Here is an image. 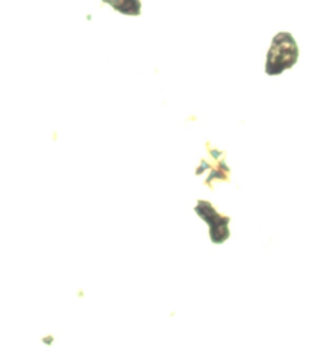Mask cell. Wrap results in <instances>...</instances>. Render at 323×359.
I'll return each mask as SVG.
<instances>
[{"label": "cell", "instance_id": "cell-3", "mask_svg": "<svg viewBox=\"0 0 323 359\" xmlns=\"http://www.w3.org/2000/svg\"><path fill=\"white\" fill-rule=\"evenodd\" d=\"M105 3L114 6L117 11L126 15H139L140 14V3L137 0H106Z\"/></svg>", "mask_w": 323, "mask_h": 359}, {"label": "cell", "instance_id": "cell-2", "mask_svg": "<svg viewBox=\"0 0 323 359\" xmlns=\"http://www.w3.org/2000/svg\"><path fill=\"white\" fill-rule=\"evenodd\" d=\"M196 212L204 221L209 223L212 242L223 243L229 238L230 236V232L228 229V223L230 221L229 217L220 216L218 212L215 211L211 203L205 201H199Z\"/></svg>", "mask_w": 323, "mask_h": 359}, {"label": "cell", "instance_id": "cell-1", "mask_svg": "<svg viewBox=\"0 0 323 359\" xmlns=\"http://www.w3.org/2000/svg\"><path fill=\"white\" fill-rule=\"evenodd\" d=\"M298 46L292 34L286 32L278 33L268 52L265 72L269 76H277L286 69H292L298 61Z\"/></svg>", "mask_w": 323, "mask_h": 359}]
</instances>
